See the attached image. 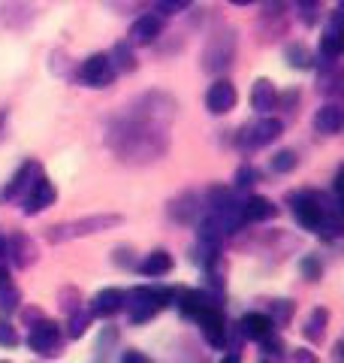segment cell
Instances as JSON below:
<instances>
[{"label":"cell","instance_id":"obj_15","mask_svg":"<svg viewBox=\"0 0 344 363\" xmlns=\"http://www.w3.org/2000/svg\"><path fill=\"white\" fill-rule=\"evenodd\" d=\"M239 212H242V221H269V218H275V206L266 197H248L245 203H239Z\"/></svg>","mask_w":344,"mask_h":363},{"label":"cell","instance_id":"obj_32","mask_svg":"<svg viewBox=\"0 0 344 363\" xmlns=\"http://www.w3.org/2000/svg\"><path fill=\"white\" fill-rule=\"evenodd\" d=\"M18 342V336H16V327H9L0 321V345H6V348H13Z\"/></svg>","mask_w":344,"mask_h":363},{"label":"cell","instance_id":"obj_29","mask_svg":"<svg viewBox=\"0 0 344 363\" xmlns=\"http://www.w3.org/2000/svg\"><path fill=\"white\" fill-rule=\"evenodd\" d=\"M88 321H91V315H88V312H73V315H70V336H73V339L85 336Z\"/></svg>","mask_w":344,"mask_h":363},{"label":"cell","instance_id":"obj_2","mask_svg":"<svg viewBox=\"0 0 344 363\" xmlns=\"http://www.w3.org/2000/svg\"><path fill=\"white\" fill-rule=\"evenodd\" d=\"M172 297L176 291H154V288H133L124 300V309H127L133 324L151 321V318L164 309V306H172Z\"/></svg>","mask_w":344,"mask_h":363},{"label":"cell","instance_id":"obj_38","mask_svg":"<svg viewBox=\"0 0 344 363\" xmlns=\"http://www.w3.org/2000/svg\"><path fill=\"white\" fill-rule=\"evenodd\" d=\"M229 4H239V6H245V4H251V0H229Z\"/></svg>","mask_w":344,"mask_h":363},{"label":"cell","instance_id":"obj_9","mask_svg":"<svg viewBox=\"0 0 344 363\" xmlns=\"http://www.w3.org/2000/svg\"><path fill=\"white\" fill-rule=\"evenodd\" d=\"M205 106H209L212 116H224L236 106V88L233 82H227V79H217V82L209 88V94H205Z\"/></svg>","mask_w":344,"mask_h":363},{"label":"cell","instance_id":"obj_33","mask_svg":"<svg viewBox=\"0 0 344 363\" xmlns=\"http://www.w3.org/2000/svg\"><path fill=\"white\" fill-rule=\"evenodd\" d=\"M293 363H320V360H317L308 348H296V351H293Z\"/></svg>","mask_w":344,"mask_h":363},{"label":"cell","instance_id":"obj_28","mask_svg":"<svg viewBox=\"0 0 344 363\" xmlns=\"http://www.w3.org/2000/svg\"><path fill=\"white\" fill-rule=\"evenodd\" d=\"M18 300H21V294L16 288H4V291H0V312H4V315L16 312L18 309Z\"/></svg>","mask_w":344,"mask_h":363},{"label":"cell","instance_id":"obj_18","mask_svg":"<svg viewBox=\"0 0 344 363\" xmlns=\"http://www.w3.org/2000/svg\"><path fill=\"white\" fill-rule=\"evenodd\" d=\"M172 269V255L169 252H164V248H157V252H151V255H145V260L139 264V272L142 276H166V272Z\"/></svg>","mask_w":344,"mask_h":363},{"label":"cell","instance_id":"obj_8","mask_svg":"<svg viewBox=\"0 0 344 363\" xmlns=\"http://www.w3.org/2000/svg\"><path fill=\"white\" fill-rule=\"evenodd\" d=\"M115 73H118V70L112 67L109 55H91V58L82 64V70H79L82 82L91 85V88H106V85H112Z\"/></svg>","mask_w":344,"mask_h":363},{"label":"cell","instance_id":"obj_23","mask_svg":"<svg viewBox=\"0 0 344 363\" xmlns=\"http://www.w3.org/2000/svg\"><path fill=\"white\" fill-rule=\"evenodd\" d=\"M320 52H323V58H326V61H332V58H338V55H341V30H338V18L326 28L323 40H320Z\"/></svg>","mask_w":344,"mask_h":363},{"label":"cell","instance_id":"obj_16","mask_svg":"<svg viewBox=\"0 0 344 363\" xmlns=\"http://www.w3.org/2000/svg\"><path fill=\"white\" fill-rule=\"evenodd\" d=\"M251 104H254L257 112H269V109L278 106V91H275V85L269 79H257L254 91H251Z\"/></svg>","mask_w":344,"mask_h":363},{"label":"cell","instance_id":"obj_40","mask_svg":"<svg viewBox=\"0 0 344 363\" xmlns=\"http://www.w3.org/2000/svg\"><path fill=\"white\" fill-rule=\"evenodd\" d=\"M302 4H314V0H302Z\"/></svg>","mask_w":344,"mask_h":363},{"label":"cell","instance_id":"obj_20","mask_svg":"<svg viewBox=\"0 0 344 363\" xmlns=\"http://www.w3.org/2000/svg\"><path fill=\"white\" fill-rule=\"evenodd\" d=\"M6 255H13V264H16V267H28L30 260H33V245H30L28 236L16 233L13 240L6 242Z\"/></svg>","mask_w":344,"mask_h":363},{"label":"cell","instance_id":"obj_12","mask_svg":"<svg viewBox=\"0 0 344 363\" xmlns=\"http://www.w3.org/2000/svg\"><path fill=\"white\" fill-rule=\"evenodd\" d=\"M124 300H127V294L121 288H103L94 300H91V315L97 318H112L124 309Z\"/></svg>","mask_w":344,"mask_h":363},{"label":"cell","instance_id":"obj_39","mask_svg":"<svg viewBox=\"0 0 344 363\" xmlns=\"http://www.w3.org/2000/svg\"><path fill=\"white\" fill-rule=\"evenodd\" d=\"M6 121V109H0V124H4Z\"/></svg>","mask_w":344,"mask_h":363},{"label":"cell","instance_id":"obj_5","mask_svg":"<svg viewBox=\"0 0 344 363\" xmlns=\"http://www.w3.org/2000/svg\"><path fill=\"white\" fill-rule=\"evenodd\" d=\"M28 345L37 351V354H42V357L61 354V330H57V324H52V321H37V324L30 327Z\"/></svg>","mask_w":344,"mask_h":363},{"label":"cell","instance_id":"obj_30","mask_svg":"<svg viewBox=\"0 0 344 363\" xmlns=\"http://www.w3.org/2000/svg\"><path fill=\"white\" fill-rule=\"evenodd\" d=\"M251 185H257V169L254 167H239L236 188H251Z\"/></svg>","mask_w":344,"mask_h":363},{"label":"cell","instance_id":"obj_22","mask_svg":"<svg viewBox=\"0 0 344 363\" xmlns=\"http://www.w3.org/2000/svg\"><path fill=\"white\" fill-rule=\"evenodd\" d=\"M200 215V197L197 194H185L172 203V218L178 221H193Z\"/></svg>","mask_w":344,"mask_h":363},{"label":"cell","instance_id":"obj_11","mask_svg":"<svg viewBox=\"0 0 344 363\" xmlns=\"http://www.w3.org/2000/svg\"><path fill=\"white\" fill-rule=\"evenodd\" d=\"M55 197H57V191H55V185L45 176H40L37 182H33V188L28 191V197H25V215H37V212H42L45 206H52L55 203Z\"/></svg>","mask_w":344,"mask_h":363},{"label":"cell","instance_id":"obj_21","mask_svg":"<svg viewBox=\"0 0 344 363\" xmlns=\"http://www.w3.org/2000/svg\"><path fill=\"white\" fill-rule=\"evenodd\" d=\"M326 324H329V312H326V309H314L311 315H308L305 327H302L305 339H311V342H320V339L326 336Z\"/></svg>","mask_w":344,"mask_h":363},{"label":"cell","instance_id":"obj_37","mask_svg":"<svg viewBox=\"0 0 344 363\" xmlns=\"http://www.w3.org/2000/svg\"><path fill=\"white\" fill-rule=\"evenodd\" d=\"M221 363H239V357H236V354H229V357H224Z\"/></svg>","mask_w":344,"mask_h":363},{"label":"cell","instance_id":"obj_3","mask_svg":"<svg viewBox=\"0 0 344 363\" xmlns=\"http://www.w3.org/2000/svg\"><path fill=\"white\" fill-rule=\"evenodd\" d=\"M118 224H121V215H91V218H82V221H67V224L49 227V242H70L76 236L100 233V230H109V227H118Z\"/></svg>","mask_w":344,"mask_h":363},{"label":"cell","instance_id":"obj_10","mask_svg":"<svg viewBox=\"0 0 344 363\" xmlns=\"http://www.w3.org/2000/svg\"><path fill=\"white\" fill-rule=\"evenodd\" d=\"M197 321L202 327L205 339H209V345H214V348H224L227 345V324H224L221 309H212V306H209V309H202L197 315Z\"/></svg>","mask_w":344,"mask_h":363},{"label":"cell","instance_id":"obj_14","mask_svg":"<svg viewBox=\"0 0 344 363\" xmlns=\"http://www.w3.org/2000/svg\"><path fill=\"white\" fill-rule=\"evenodd\" d=\"M160 28H164L160 16H142V18H136L133 28H130V45H151L160 37Z\"/></svg>","mask_w":344,"mask_h":363},{"label":"cell","instance_id":"obj_36","mask_svg":"<svg viewBox=\"0 0 344 363\" xmlns=\"http://www.w3.org/2000/svg\"><path fill=\"white\" fill-rule=\"evenodd\" d=\"M0 264H6V240L0 236Z\"/></svg>","mask_w":344,"mask_h":363},{"label":"cell","instance_id":"obj_27","mask_svg":"<svg viewBox=\"0 0 344 363\" xmlns=\"http://www.w3.org/2000/svg\"><path fill=\"white\" fill-rule=\"evenodd\" d=\"M290 312H293V306L287 303V300H275V303H272V318H269L272 327H275V324H287V321H290Z\"/></svg>","mask_w":344,"mask_h":363},{"label":"cell","instance_id":"obj_1","mask_svg":"<svg viewBox=\"0 0 344 363\" xmlns=\"http://www.w3.org/2000/svg\"><path fill=\"white\" fill-rule=\"evenodd\" d=\"M109 145L127 164L157 161L169 149L166 118H157V112H130L127 118L112 124Z\"/></svg>","mask_w":344,"mask_h":363},{"label":"cell","instance_id":"obj_6","mask_svg":"<svg viewBox=\"0 0 344 363\" xmlns=\"http://www.w3.org/2000/svg\"><path fill=\"white\" fill-rule=\"evenodd\" d=\"M281 136V121L278 118H260L254 124H248L239 136V145L242 149H260V145H269L272 140Z\"/></svg>","mask_w":344,"mask_h":363},{"label":"cell","instance_id":"obj_7","mask_svg":"<svg viewBox=\"0 0 344 363\" xmlns=\"http://www.w3.org/2000/svg\"><path fill=\"white\" fill-rule=\"evenodd\" d=\"M290 203H293V215H296V221H299V224L305 227V230H317L320 218L326 215L323 200H320L317 194H311V191H305V194L290 197Z\"/></svg>","mask_w":344,"mask_h":363},{"label":"cell","instance_id":"obj_31","mask_svg":"<svg viewBox=\"0 0 344 363\" xmlns=\"http://www.w3.org/2000/svg\"><path fill=\"white\" fill-rule=\"evenodd\" d=\"M302 272H305V279H320V272H323V267H320V260H314V257H305L302 260Z\"/></svg>","mask_w":344,"mask_h":363},{"label":"cell","instance_id":"obj_35","mask_svg":"<svg viewBox=\"0 0 344 363\" xmlns=\"http://www.w3.org/2000/svg\"><path fill=\"white\" fill-rule=\"evenodd\" d=\"M188 4H190V0H166L164 6H166V9H185Z\"/></svg>","mask_w":344,"mask_h":363},{"label":"cell","instance_id":"obj_4","mask_svg":"<svg viewBox=\"0 0 344 363\" xmlns=\"http://www.w3.org/2000/svg\"><path fill=\"white\" fill-rule=\"evenodd\" d=\"M233 58H236V33L233 30H217L209 40V45H205V52H202V67L209 73H221L233 64Z\"/></svg>","mask_w":344,"mask_h":363},{"label":"cell","instance_id":"obj_34","mask_svg":"<svg viewBox=\"0 0 344 363\" xmlns=\"http://www.w3.org/2000/svg\"><path fill=\"white\" fill-rule=\"evenodd\" d=\"M121 363H148L142 354H139V351H127V354H124V360Z\"/></svg>","mask_w":344,"mask_h":363},{"label":"cell","instance_id":"obj_24","mask_svg":"<svg viewBox=\"0 0 344 363\" xmlns=\"http://www.w3.org/2000/svg\"><path fill=\"white\" fill-rule=\"evenodd\" d=\"M112 67L115 70H124V73H130V70H136V58H133V49L127 43H118L115 45V52H112Z\"/></svg>","mask_w":344,"mask_h":363},{"label":"cell","instance_id":"obj_25","mask_svg":"<svg viewBox=\"0 0 344 363\" xmlns=\"http://www.w3.org/2000/svg\"><path fill=\"white\" fill-rule=\"evenodd\" d=\"M296 164H299V157H296V152L290 149H284L272 157V169L275 173H290V169H296Z\"/></svg>","mask_w":344,"mask_h":363},{"label":"cell","instance_id":"obj_26","mask_svg":"<svg viewBox=\"0 0 344 363\" xmlns=\"http://www.w3.org/2000/svg\"><path fill=\"white\" fill-rule=\"evenodd\" d=\"M287 64L305 70V67H311V55H308L305 45H287Z\"/></svg>","mask_w":344,"mask_h":363},{"label":"cell","instance_id":"obj_19","mask_svg":"<svg viewBox=\"0 0 344 363\" xmlns=\"http://www.w3.org/2000/svg\"><path fill=\"white\" fill-rule=\"evenodd\" d=\"M341 124H344V112L336 106V104H329L317 112V118H314V128L320 133H338L341 130Z\"/></svg>","mask_w":344,"mask_h":363},{"label":"cell","instance_id":"obj_13","mask_svg":"<svg viewBox=\"0 0 344 363\" xmlns=\"http://www.w3.org/2000/svg\"><path fill=\"white\" fill-rule=\"evenodd\" d=\"M37 179H40V164H33V161L21 164V167L16 169V176L9 179V185L0 191V200H13L16 194H21V191H30Z\"/></svg>","mask_w":344,"mask_h":363},{"label":"cell","instance_id":"obj_17","mask_svg":"<svg viewBox=\"0 0 344 363\" xmlns=\"http://www.w3.org/2000/svg\"><path fill=\"white\" fill-rule=\"evenodd\" d=\"M239 327H242V336L245 339H257V342L266 333H272V321H269V315H263V312H248Z\"/></svg>","mask_w":344,"mask_h":363}]
</instances>
